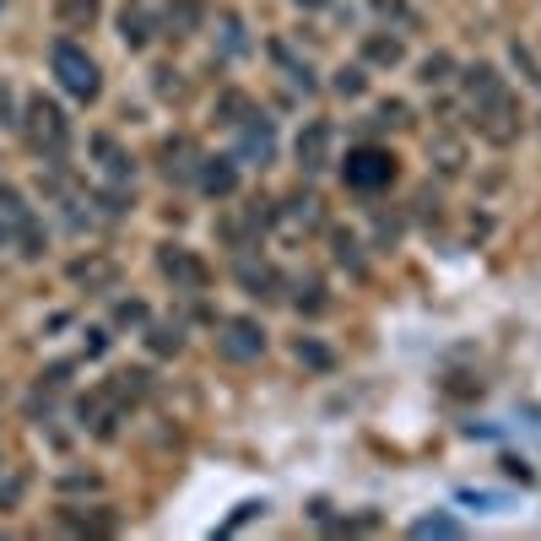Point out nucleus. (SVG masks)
Instances as JSON below:
<instances>
[{"mask_svg":"<svg viewBox=\"0 0 541 541\" xmlns=\"http://www.w3.org/2000/svg\"><path fill=\"white\" fill-rule=\"evenodd\" d=\"M201 190L206 195H233L239 190V168H233V157H206V168H201Z\"/></svg>","mask_w":541,"mask_h":541,"instance_id":"9d476101","label":"nucleus"},{"mask_svg":"<svg viewBox=\"0 0 541 541\" xmlns=\"http://www.w3.org/2000/svg\"><path fill=\"white\" fill-rule=\"evenodd\" d=\"M331 125H325V120H309V125H303L298 130V168H303V174H320V168H331Z\"/></svg>","mask_w":541,"mask_h":541,"instance_id":"423d86ee","label":"nucleus"},{"mask_svg":"<svg viewBox=\"0 0 541 541\" xmlns=\"http://www.w3.org/2000/svg\"><path fill=\"white\" fill-rule=\"evenodd\" d=\"M65 525H71V531H92V536H109L114 531L109 514H65Z\"/></svg>","mask_w":541,"mask_h":541,"instance_id":"5701e85b","label":"nucleus"},{"mask_svg":"<svg viewBox=\"0 0 541 541\" xmlns=\"http://www.w3.org/2000/svg\"><path fill=\"white\" fill-rule=\"evenodd\" d=\"M477 125H482V136L487 141H498V147H509L514 141V130H520V109H514V98L509 92H498L487 109H477Z\"/></svg>","mask_w":541,"mask_h":541,"instance_id":"0eeeda50","label":"nucleus"},{"mask_svg":"<svg viewBox=\"0 0 541 541\" xmlns=\"http://www.w3.org/2000/svg\"><path fill=\"white\" fill-rule=\"evenodd\" d=\"M55 22L60 28H92V22H98V0H60Z\"/></svg>","mask_w":541,"mask_h":541,"instance_id":"a211bd4d","label":"nucleus"},{"mask_svg":"<svg viewBox=\"0 0 541 541\" xmlns=\"http://www.w3.org/2000/svg\"><path fill=\"white\" fill-rule=\"evenodd\" d=\"M249 114V98L244 92H222V103H217V125H239Z\"/></svg>","mask_w":541,"mask_h":541,"instance_id":"4be33fe9","label":"nucleus"},{"mask_svg":"<svg viewBox=\"0 0 541 541\" xmlns=\"http://www.w3.org/2000/svg\"><path fill=\"white\" fill-rule=\"evenodd\" d=\"M201 11H206V0H174V6H168V33L190 38L195 28H201Z\"/></svg>","mask_w":541,"mask_h":541,"instance_id":"4468645a","label":"nucleus"},{"mask_svg":"<svg viewBox=\"0 0 541 541\" xmlns=\"http://www.w3.org/2000/svg\"><path fill=\"white\" fill-rule=\"evenodd\" d=\"M120 38L130 49H147L152 44V17L141 6H125V17H120Z\"/></svg>","mask_w":541,"mask_h":541,"instance_id":"2eb2a0df","label":"nucleus"},{"mask_svg":"<svg viewBox=\"0 0 541 541\" xmlns=\"http://www.w3.org/2000/svg\"><path fill=\"white\" fill-rule=\"evenodd\" d=\"M179 325H157V331H152V352H179Z\"/></svg>","mask_w":541,"mask_h":541,"instance_id":"bb28decb","label":"nucleus"},{"mask_svg":"<svg viewBox=\"0 0 541 541\" xmlns=\"http://www.w3.org/2000/svg\"><path fill=\"white\" fill-rule=\"evenodd\" d=\"M363 55L374 60V65H401L406 60V44H401V38H385V33H368L363 38Z\"/></svg>","mask_w":541,"mask_h":541,"instance_id":"dca6fc26","label":"nucleus"},{"mask_svg":"<svg viewBox=\"0 0 541 541\" xmlns=\"http://www.w3.org/2000/svg\"><path fill=\"white\" fill-rule=\"evenodd\" d=\"M363 87H368V76L358 71V65H341V71H336V92H341V98H358Z\"/></svg>","mask_w":541,"mask_h":541,"instance_id":"b1692460","label":"nucleus"},{"mask_svg":"<svg viewBox=\"0 0 541 541\" xmlns=\"http://www.w3.org/2000/svg\"><path fill=\"white\" fill-rule=\"evenodd\" d=\"M6 244H11V222L0 217V249H6Z\"/></svg>","mask_w":541,"mask_h":541,"instance_id":"c85d7f7f","label":"nucleus"},{"mask_svg":"<svg viewBox=\"0 0 541 541\" xmlns=\"http://www.w3.org/2000/svg\"><path fill=\"white\" fill-rule=\"evenodd\" d=\"M49 71H55V82H60L65 92H71L76 103H98V92H103V76H98V60H92L82 44L60 38V44L49 49Z\"/></svg>","mask_w":541,"mask_h":541,"instance_id":"f257e3e1","label":"nucleus"},{"mask_svg":"<svg viewBox=\"0 0 541 541\" xmlns=\"http://www.w3.org/2000/svg\"><path fill=\"white\" fill-rule=\"evenodd\" d=\"M239 282L249 287V293H255V298H276V287H282V276H276L271 266H266V260H260V266H255V260H244V266H239Z\"/></svg>","mask_w":541,"mask_h":541,"instance_id":"ddd939ff","label":"nucleus"},{"mask_svg":"<svg viewBox=\"0 0 541 541\" xmlns=\"http://www.w3.org/2000/svg\"><path fill=\"white\" fill-rule=\"evenodd\" d=\"M217 347H222V358L249 363V358L266 352V331H260L255 320H228V325H222V336H217Z\"/></svg>","mask_w":541,"mask_h":541,"instance_id":"39448f33","label":"nucleus"},{"mask_svg":"<svg viewBox=\"0 0 541 541\" xmlns=\"http://www.w3.org/2000/svg\"><path fill=\"white\" fill-rule=\"evenodd\" d=\"M0 125H11V92L0 87Z\"/></svg>","mask_w":541,"mask_h":541,"instance_id":"cd10ccee","label":"nucleus"},{"mask_svg":"<svg viewBox=\"0 0 541 541\" xmlns=\"http://www.w3.org/2000/svg\"><path fill=\"white\" fill-rule=\"evenodd\" d=\"M103 390H109L120 406H125V401H141V390H147V374H136V368H130V374H114Z\"/></svg>","mask_w":541,"mask_h":541,"instance_id":"aec40b11","label":"nucleus"},{"mask_svg":"<svg viewBox=\"0 0 541 541\" xmlns=\"http://www.w3.org/2000/svg\"><path fill=\"white\" fill-rule=\"evenodd\" d=\"M157 271H163L174 287H184V293H201V287L211 282L206 260L195 255V249H184V244H163V249H157Z\"/></svg>","mask_w":541,"mask_h":541,"instance_id":"7ed1b4c3","label":"nucleus"},{"mask_svg":"<svg viewBox=\"0 0 541 541\" xmlns=\"http://www.w3.org/2000/svg\"><path fill=\"white\" fill-rule=\"evenodd\" d=\"M412 536L417 541H455V536H466V525H460L455 514H422L412 525Z\"/></svg>","mask_w":541,"mask_h":541,"instance_id":"f8f14e48","label":"nucleus"},{"mask_svg":"<svg viewBox=\"0 0 541 541\" xmlns=\"http://www.w3.org/2000/svg\"><path fill=\"white\" fill-rule=\"evenodd\" d=\"M298 6H309V11H314V6H331V0H298Z\"/></svg>","mask_w":541,"mask_h":541,"instance_id":"c756f323","label":"nucleus"},{"mask_svg":"<svg viewBox=\"0 0 541 541\" xmlns=\"http://www.w3.org/2000/svg\"><path fill=\"white\" fill-rule=\"evenodd\" d=\"M271 152H276V130L266 114H255L249 109L244 120H239V157H255V163H271Z\"/></svg>","mask_w":541,"mask_h":541,"instance_id":"1a4fd4ad","label":"nucleus"},{"mask_svg":"<svg viewBox=\"0 0 541 541\" xmlns=\"http://www.w3.org/2000/svg\"><path fill=\"white\" fill-rule=\"evenodd\" d=\"M0 206H6V222H11V233L22 239V255H38V249H44V233H38L33 211L22 206V195L11 190V184H0Z\"/></svg>","mask_w":541,"mask_h":541,"instance_id":"6e6552de","label":"nucleus"},{"mask_svg":"<svg viewBox=\"0 0 541 541\" xmlns=\"http://www.w3.org/2000/svg\"><path fill=\"white\" fill-rule=\"evenodd\" d=\"M450 71H455L450 55H428V60H422V76H417V82H422V87H444V82H450Z\"/></svg>","mask_w":541,"mask_h":541,"instance_id":"412c9836","label":"nucleus"},{"mask_svg":"<svg viewBox=\"0 0 541 541\" xmlns=\"http://www.w3.org/2000/svg\"><path fill=\"white\" fill-rule=\"evenodd\" d=\"M390 179H395V157L385 147L347 152V184H352V190H385Z\"/></svg>","mask_w":541,"mask_h":541,"instance_id":"20e7f679","label":"nucleus"},{"mask_svg":"<svg viewBox=\"0 0 541 541\" xmlns=\"http://www.w3.org/2000/svg\"><path fill=\"white\" fill-rule=\"evenodd\" d=\"M92 152L103 157V174H109V179H120V184L130 179V157L114 147V136H92Z\"/></svg>","mask_w":541,"mask_h":541,"instance_id":"6ab92c4d","label":"nucleus"},{"mask_svg":"<svg viewBox=\"0 0 541 541\" xmlns=\"http://www.w3.org/2000/svg\"><path fill=\"white\" fill-rule=\"evenodd\" d=\"M71 276H76V282H109L114 266H109V260H76Z\"/></svg>","mask_w":541,"mask_h":541,"instance_id":"393cba45","label":"nucleus"},{"mask_svg":"<svg viewBox=\"0 0 541 541\" xmlns=\"http://www.w3.org/2000/svg\"><path fill=\"white\" fill-rule=\"evenodd\" d=\"M498 92H504V82H498V71H493V65H471V71H466V98H471V114L487 109V103H493Z\"/></svg>","mask_w":541,"mask_h":541,"instance_id":"9b49d317","label":"nucleus"},{"mask_svg":"<svg viewBox=\"0 0 541 541\" xmlns=\"http://www.w3.org/2000/svg\"><path fill=\"white\" fill-rule=\"evenodd\" d=\"M298 363H309V368H331V352H325V347H314V341H298Z\"/></svg>","mask_w":541,"mask_h":541,"instance_id":"a878e982","label":"nucleus"},{"mask_svg":"<svg viewBox=\"0 0 541 541\" xmlns=\"http://www.w3.org/2000/svg\"><path fill=\"white\" fill-rule=\"evenodd\" d=\"M22 130H28V147L44 152V157H60L65 141H71V125H65L60 103H49L44 92H33L28 109H22Z\"/></svg>","mask_w":541,"mask_h":541,"instance_id":"f03ea898","label":"nucleus"},{"mask_svg":"<svg viewBox=\"0 0 541 541\" xmlns=\"http://www.w3.org/2000/svg\"><path fill=\"white\" fill-rule=\"evenodd\" d=\"M428 157L439 163V174H460V163H466V147H460L455 136H433V141H428Z\"/></svg>","mask_w":541,"mask_h":541,"instance_id":"f3484780","label":"nucleus"}]
</instances>
